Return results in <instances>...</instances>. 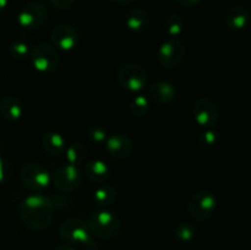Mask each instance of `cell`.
<instances>
[{"label": "cell", "instance_id": "cell-10", "mask_svg": "<svg viewBox=\"0 0 251 250\" xmlns=\"http://www.w3.org/2000/svg\"><path fill=\"white\" fill-rule=\"evenodd\" d=\"M193 115L195 122L202 127H213L220 122V108L207 97H201L194 103Z\"/></svg>", "mask_w": 251, "mask_h": 250}, {"label": "cell", "instance_id": "cell-2", "mask_svg": "<svg viewBox=\"0 0 251 250\" xmlns=\"http://www.w3.org/2000/svg\"><path fill=\"white\" fill-rule=\"evenodd\" d=\"M59 233L64 242L69 245H81L88 249H97V243L93 239L87 223L78 218H68L59 228Z\"/></svg>", "mask_w": 251, "mask_h": 250}, {"label": "cell", "instance_id": "cell-26", "mask_svg": "<svg viewBox=\"0 0 251 250\" xmlns=\"http://www.w3.org/2000/svg\"><path fill=\"white\" fill-rule=\"evenodd\" d=\"M88 139H90L91 142L96 145H102L105 144L108 139V132L107 130L103 126H100V125H93L88 129Z\"/></svg>", "mask_w": 251, "mask_h": 250}, {"label": "cell", "instance_id": "cell-31", "mask_svg": "<svg viewBox=\"0 0 251 250\" xmlns=\"http://www.w3.org/2000/svg\"><path fill=\"white\" fill-rule=\"evenodd\" d=\"M7 4H9V0H0V15L5 11V9L7 7Z\"/></svg>", "mask_w": 251, "mask_h": 250}, {"label": "cell", "instance_id": "cell-28", "mask_svg": "<svg viewBox=\"0 0 251 250\" xmlns=\"http://www.w3.org/2000/svg\"><path fill=\"white\" fill-rule=\"evenodd\" d=\"M12 167L4 157L0 156V184H5L11 179Z\"/></svg>", "mask_w": 251, "mask_h": 250}, {"label": "cell", "instance_id": "cell-34", "mask_svg": "<svg viewBox=\"0 0 251 250\" xmlns=\"http://www.w3.org/2000/svg\"><path fill=\"white\" fill-rule=\"evenodd\" d=\"M4 150V140L0 137V153H1V151Z\"/></svg>", "mask_w": 251, "mask_h": 250}, {"label": "cell", "instance_id": "cell-19", "mask_svg": "<svg viewBox=\"0 0 251 250\" xmlns=\"http://www.w3.org/2000/svg\"><path fill=\"white\" fill-rule=\"evenodd\" d=\"M43 149L53 156H59L66 149V140L61 134L55 131H48L42 137Z\"/></svg>", "mask_w": 251, "mask_h": 250}, {"label": "cell", "instance_id": "cell-17", "mask_svg": "<svg viewBox=\"0 0 251 250\" xmlns=\"http://www.w3.org/2000/svg\"><path fill=\"white\" fill-rule=\"evenodd\" d=\"M125 24L131 32L141 33L150 25L149 12L144 9H140V7L132 9L131 11L127 12L126 17H125Z\"/></svg>", "mask_w": 251, "mask_h": 250}, {"label": "cell", "instance_id": "cell-14", "mask_svg": "<svg viewBox=\"0 0 251 250\" xmlns=\"http://www.w3.org/2000/svg\"><path fill=\"white\" fill-rule=\"evenodd\" d=\"M149 93L152 100L161 105L171 104L176 98V88L167 81H157L152 83L149 88Z\"/></svg>", "mask_w": 251, "mask_h": 250}, {"label": "cell", "instance_id": "cell-6", "mask_svg": "<svg viewBox=\"0 0 251 250\" xmlns=\"http://www.w3.org/2000/svg\"><path fill=\"white\" fill-rule=\"evenodd\" d=\"M118 82L130 92H139L147 83V71L137 63H125L118 69Z\"/></svg>", "mask_w": 251, "mask_h": 250}, {"label": "cell", "instance_id": "cell-23", "mask_svg": "<svg viewBox=\"0 0 251 250\" xmlns=\"http://www.w3.org/2000/svg\"><path fill=\"white\" fill-rule=\"evenodd\" d=\"M196 228L195 225H190L189 222L179 223L174 228V237L181 243H188L195 238Z\"/></svg>", "mask_w": 251, "mask_h": 250}, {"label": "cell", "instance_id": "cell-25", "mask_svg": "<svg viewBox=\"0 0 251 250\" xmlns=\"http://www.w3.org/2000/svg\"><path fill=\"white\" fill-rule=\"evenodd\" d=\"M9 53L14 59L24 60V59H26L29 55L31 51H29L28 44H26L22 41H16L11 43V46L9 47Z\"/></svg>", "mask_w": 251, "mask_h": 250}, {"label": "cell", "instance_id": "cell-29", "mask_svg": "<svg viewBox=\"0 0 251 250\" xmlns=\"http://www.w3.org/2000/svg\"><path fill=\"white\" fill-rule=\"evenodd\" d=\"M51 6L55 7L58 10H66L71 7L75 2V0H49Z\"/></svg>", "mask_w": 251, "mask_h": 250}, {"label": "cell", "instance_id": "cell-27", "mask_svg": "<svg viewBox=\"0 0 251 250\" xmlns=\"http://www.w3.org/2000/svg\"><path fill=\"white\" fill-rule=\"evenodd\" d=\"M218 142V135L215 130L207 129L199 136V144L202 149L212 150Z\"/></svg>", "mask_w": 251, "mask_h": 250}, {"label": "cell", "instance_id": "cell-7", "mask_svg": "<svg viewBox=\"0 0 251 250\" xmlns=\"http://www.w3.org/2000/svg\"><path fill=\"white\" fill-rule=\"evenodd\" d=\"M48 20V10L39 1H32L25 5L17 15V24L25 29H37Z\"/></svg>", "mask_w": 251, "mask_h": 250}, {"label": "cell", "instance_id": "cell-20", "mask_svg": "<svg viewBox=\"0 0 251 250\" xmlns=\"http://www.w3.org/2000/svg\"><path fill=\"white\" fill-rule=\"evenodd\" d=\"M95 202L100 207L110 206L117 200V189L110 184H100L95 190Z\"/></svg>", "mask_w": 251, "mask_h": 250}, {"label": "cell", "instance_id": "cell-4", "mask_svg": "<svg viewBox=\"0 0 251 250\" xmlns=\"http://www.w3.org/2000/svg\"><path fill=\"white\" fill-rule=\"evenodd\" d=\"M29 58L34 69L43 74L53 73L60 63L59 51L55 47L48 43L36 44L29 53Z\"/></svg>", "mask_w": 251, "mask_h": 250}, {"label": "cell", "instance_id": "cell-13", "mask_svg": "<svg viewBox=\"0 0 251 250\" xmlns=\"http://www.w3.org/2000/svg\"><path fill=\"white\" fill-rule=\"evenodd\" d=\"M105 150L108 154L115 159H124L132 152V142L129 136L124 134H115L108 136L105 141Z\"/></svg>", "mask_w": 251, "mask_h": 250}, {"label": "cell", "instance_id": "cell-9", "mask_svg": "<svg viewBox=\"0 0 251 250\" xmlns=\"http://www.w3.org/2000/svg\"><path fill=\"white\" fill-rule=\"evenodd\" d=\"M20 179L22 184L31 190H42L47 188L51 180L48 169L38 163L25 164L20 171Z\"/></svg>", "mask_w": 251, "mask_h": 250}, {"label": "cell", "instance_id": "cell-32", "mask_svg": "<svg viewBox=\"0 0 251 250\" xmlns=\"http://www.w3.org/2000/svg\"><path fill=\"white\" fill-rule=\"evenodd\" d=\"M112 1L118 5H129L131 4L132 1H135V0H112Z\"/></svg>", "mask_w": 251, "mask_h": 250}, {"label": "cell", "instance_id": "cell-22", "mask_svg": "<svg viewBox=\"0 0 251 250\" xmlns=\"http://www.w3.org/2000/svg\"><path fill=\"white\" fill-rule=\"evenodd\" d=\"M64 152H65L66 161L69 162V164L77 166V164H81L85 161L86 152L87 151H86V147L81 142H74V144L69 145Z\"/></svg>", "mask_w": 251, "mask_h": 250}, {"label": "cell", "instance_id": "cell-21", "mask_svg": "<svg viewBox=\"0 0 251 250\" xmlns=\"http://www.w3.org/2000/svg\"><path fill=\"white\" fill-rule=\"evenodd\" d=\"M163 28L169 38H178L184 31V20L178 14L168 15L164 20Z\"/></svg>", "mask_w": 251, "mask_h": 250}, {"label": "cell", "instance_id": "cell-15", "mask_svg": "<svg viewBox=\"0 0 251 250\" xmlns=\"http://www.w3.org/2000/svg\"><path fill=\"white\" fill-rule=\"evenodd\" d=\"M225 24L232 31H242L250 22V12L244 6H233L225 14Z\"/></svg>", "mask_w": 251, "mask_h": 250}, {"label": "cell", "instance_id": "cell-12", "mask_svg": "<svg viewBox=\"0 0 251 250\" xmlns=\"http://www.w3.org/2000/svg\"><path fill=\"white\" fill-rule=\"evenodd\" d=\"M51 43L61 50H71L75 48L80 39L77 29L71 25L61 24L54 27L50 33Z\"/></svg>", "mask_w": 251, "mask_h": 250}, {"label": "cell", "instance_id": "cell-33", "mask_svg": "<svg viewBox=\"0 0 251 250\" xmlns=\"http://www.w3.org/2000/svg\"><path fill=\"white\" fill-rule=\"evenodd\" d=\"M53 250H76V249L74 247H71V245H60V247L54 248Z\"/></svg>", "mask_w": 251, "mask_h": 250}, {"label": "cell", "instance_id": "cell-30", "mask_svg": "<svg viewBox=\"0 0 251 250\" xmlns=\"http://www.w3.org/2000/svg\"><path fill=\"white\" fill-rule=\"evenodd\" d=\"M202 0H176V4H179L180 6L184 7H194L196 5H199Z\"/></svg>", "mask_w": 251, "mask_h": 250}, {"label": "cell", "instance_id": "cell-16", "mask_svg": "<svg viewBox=\"0 0 251 250\" xmlns=\"http://www.w3.org/2000/svg\"><path fill=\"white\" fill-rule=\"evenodd\" d=\"M83 172L87 179L92 183L103 184L109 179L110 171L107 164L100 159H93L88 161L83 167Z\"/></svg>", "mask_w": 251, "mask_h": 250}, {"label": "cell", "instance_id": "cell-5", "mask_svg": "<svg viewBox=\"0 0 251 250\" xmlns=\"http://www.w3.org/2000/svg\"><path fill=\"white\" fill-rule=\"evenodd\" d=\"M217 199L208 190H199L188 201L189 215L196 221H206L215 213Z\"/></svg>", "mask_w": 251, "mask_h": 250}, {"label": "cell", "instance_id": "cell-18", "mask_svg": "<svg viewBox=\"0 0 251 250\" xmlns=\"http://www.w3.org/2000/svg\"><path fill=\"white\" fill-rule=\"evenodd\" d=\"M24 108L21 102L14 96H6L0 100V114L10 122L19 120L22 117Z\"/></svg>", "mask_w": 251, "mask_h": 250}, {"label": "cell", "instance_id": "cell-11", "mask_svg": "<svg viewBox=\"0 0 251 250\" xmlns=\"http://www.w3.org/2000/svg\"><path fill=\"white\" fill-rule=\"evenodd\" d=\"M54 186L63 193H70L80 188L82 184V173L77 166L74 164H65L55 171L51 178Z\"/></svg>", "mask_w": 251, "mask_h": 250}, {"label": "cell", "instance_id": "cell-1", "mask_svg": "<svg viewBox=\"0 0 251 250\" xmlns=\"http://www.w3.org/2000/svg\"><path fill=\"white\" fill-rule=\"evenodd\" d=\"M53 201L43 195H31L20 205V217L32 230H43L53 221Z\"/></svg>", "mask_w": 251, "mask_h": 250}, {"label": "cell", "instance_id": "cell-8", "mask_svg": "<svg viewBox=\"0 0 251 250\" xmlns=\"http://www.w3.org/2000/svg\"><path fill=\"white\" fill-rule=\"evenodd\" d=\"M185 56V46L179 38H168L161 44L158 49V63L166 69L179 66Z\"/></svg>", "mask_w": 251, "mask_h": 250}, {"label": "cell", "instance_id": "cell-3", "mask_svg": "<svg viewBox=\"0 0 251 250\" xmlns=\"http://www.w3.org/2000/svg\"><path fill=\"white\" fill-rule=\"evenodd\" d=\"M87 225L95 237L105 240L115 238L122 229L120 218L109 211H98L92 213Z\"/></svg>", "mask_w": 251, "mask_h": 250}, {"label": "cell", "instance_id": "cell-24", "mask_svg": "<svg viewBox=\"0 0 251 250\" xmlns=\"http://www.w3.org/2000/svg\"><path fill=\"white\" fill-rule=\"evenodd\" d=\"M150 110V102L147 97L139 95L134 97L130 102V112L135 117H145Z\"/></svg>", "mask_w": 251, "mask_h": 250}]
</instances>
